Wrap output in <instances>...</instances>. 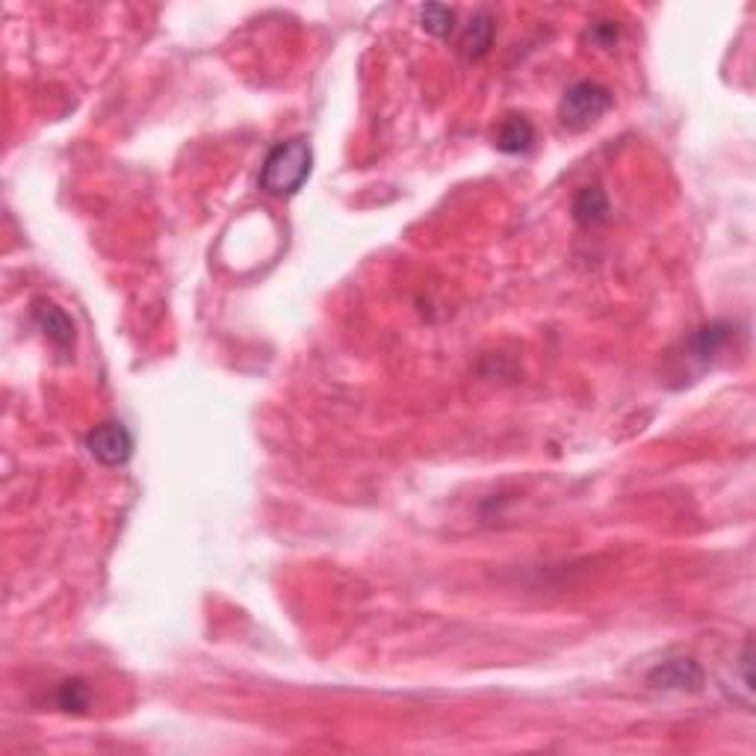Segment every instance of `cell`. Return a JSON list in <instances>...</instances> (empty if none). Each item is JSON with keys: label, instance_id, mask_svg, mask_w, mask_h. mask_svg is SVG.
<instances>
[{"label": "cell", "instance_id": "obj_9", "mask_svg": "<svg viewBox=\"0 0 756 756\" xmlns=\"http://www.w3.org/2000/svg\"><path fill=\"white\" fill-rule=\"evenodd\" d=\"M730 340V325L724 322H712V325H703L700 331H694L689 346H692V358H700V361H709L724 343Z\"/></svg>", "mask_w": 756, "mask_h": 756}, {"label": "cell", "instance_id": "obj_4", "mask_svg": "<svg viewBox=\"0 0 756 756\" xmlns=\"http://www.w3.org/2000/svg\"><path fill=\"white\" fill-rule=\"evenodd\" d=\"M647 683L656 689L697 692L703 686V668L694 659H668L647 674Z\"/></svg>", "mask_w": 756, "mask_h": 756}, {"label": "cell", "instance_id": "obj_6", "mask_svg": "<svg viewBox=\"0 0 756 756\" xmlns=\"http://www.w3.org/2000/svg\"><path fill=\"white\" fill-rule=\"evenodd\" d=\"M33 316H36L39 328L45 331V337H48L54 346L68 349V346L74 343V325H71V319L65 316L63 308H57L54 302H45V299H42V302H36Z\"/></svg>", "mask_w": 756, "mask_h": 756}, {"label": "cell", "instance_id": "obj_8", "mask_svg": "<svg viewBox=\"0 0 756 756\" xmlns=\"http://www.w3.org/2000/svg\"><path fill=\"white\" fill-rule=\"evenodd\" d=\"M535 142V127L529 125L523 116L505 119L503 127L497 130V148L505 154H523Z\"/></svg>", "mask_w": 756, "mask_h": 756}, {"label": "cell", "instance_id": "obj_10", "mask_svg": "<svg viewBox=\"0 0 756 756\" xmlns=\"http://www.w3.org/2000/svg\"><path fill=\"white\" fill-rule=\"evenodd\" d=\"M420 24H423V30L426 33H432V36H449L452 33V24H455V12L449 9V6H441V3H429V6H423L420 9Z\"/></svg>", "mask_w": 756, "mask_h": 756}, {"label": "cell", "instance_id": "obj_11", "mask_svg": "<svg viewBox=\"0 0 756 756\" xmlns=\"http://www.w3.org/2000/svg\"><path fill=\"white\" fill-rule=\"evenodd\" d=\"M57 700L63 706L65 712H83L89 706V689L83 680H65L57 692Z\"/></svg>", "mask_w": 756, "mask_h": 756}, {"label": "cell", "instance_id": "obj_2", "mask_svg": "<svg viewBox=\"0 0 756 756\" xmlns=\"http://www.w3.org/2000/svg\"><path fill=\"white\" fill-rule=\"evenodd\" d=\"M609 110H612V92L594 80H579L565 89L562 104H559V119L567 130L579 133L597 125Z\"/></svg>", "mask_w": 756, "mask_h": 756}, {"label": "cell", "instance_id": "obj_3", "mask_svg": "<svg viewBox=\"0 0 756 756\" xmlns=\"http://www.w3.org/2000/svg\"><path fill=\"white\" fill-rule=\"evenodd\" d=\"M89 455L104 464V467H122L127 458L133 455V438L127 432L125 423L119 420H107L101 426H95L86 438Z\"/></svg>", "mask_w": 756, "mask_h": 756}, {"label": "cell", "instance_id": "obj_1", "mask_svg": "<svg viewBox=\"0 0 756 756\" xmlns=\"http://www.w3.org/2000/svg\"><path fill=\"white\" fill-rule=\"evenodd\" d=\"M311 166H314V151L308 139L299 136L290 142H278L263 160L260 189L275 198H290L311 178Z\"/></svg>", "mask_w": 756, "mask_h": 756}, {"label": "cell", "instance_id": "obj_7", "mask_svg": "<svg viewBox=\"0 0 756 756\" xmlns=\"http://www.w3.org/2000/svg\"><path fill=\"white\" fill-rule=\"evenodd\" d=\"M573 216L579 225H600L609 219V198L600 187H585L573 198Z\"/></svg>", "mask_w": 756, "mask_h": 756}, {"label": "cell", "instance_id": "obj_5", "mask_svg": "<svg viewBox=\"0 0 756 756\" xmlns=\"http://www.w3.org/2000/svg\"><path fill=\"white\" fill-rule=\"evenodd\" d=\"M494 30H497V21H494V15L491 12H476L473 18H470V24H467V30H464V36H461V54H464V60H482L485 54H488V48H491V42H494Z\"/></svg>", "mask_w": 756, "mask_h": 756}]
</instances>
